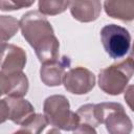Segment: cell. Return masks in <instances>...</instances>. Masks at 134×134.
<instances>
[{"mask_svg": "<svg viewBox=\"0 0 134 134\" xmlns=\"http://www.w3.org/2000/svg\"><path fill=\"white\" fill-rule=\"evenodd\" d=\"M71 0H39V12L45 16H55L64 13Z\"/></svg>", "mask_w": 134, "mask_h": 134, "instance_id": "obj_14", "label": "cell"}, {"mask_svg": "<svg viewBox=\"0 0 134 134\" xmlns=\"http://www.w3.org/2000/svg\"><path fill=\"white\" fill-rule=\"evenodd\" d=\"M65 89L76 95L90 92L95 85V75L85 67H75L69 69L63 79Z\"/></svg>", "mask_w": 134, "mask_h": 134, "instance_id": "obj_7", "label": "cell"}, {"mask_svg": "<svg viewBox=\"0 0 134 134\" xmlns=\"http://www.w3.org/2000/svg\"><path fill=\"white\" fill-rule=\"evenodd\" d=\"M26 53L23 48L14 44L2 43L0 72L9 73L15 71H22L26 65Z\"/></svg>", "mask_w": 134, "mask_h": 134, "instance_id": "obj_10", "label": "cell"}, {"mask_svg": "<svg viewBox=\"0 0 134 134\" xmlns=\"http://www.w3.org/2000/svg\"><path fill=\"white\" fill-rule=\"evenodd\" d=\"M124 98L128 107L134 112V85H130L124 91Z\"/></svg>", "mask_w": 134, "mask_h": 134, "instance_id": "obj_18", "label": "cell"}, {"mask_svg": "<svg viewBox=\"0 0 134 134\" xmlns=\"http://www.w3.org/2000/svg\"><path fill=\"white\" fill-rule=\"evenodd\" d=\"M47 125H48V120L46 119L45 115L36 113L25 124H23L19 130H17V133H34V134H38V133H41L45 129V127Z\"/></svg>", "mask_w": 134, "mask_h": 134, "instance_id": "obj_15", "label": "cell"}, {"mask_svg": "<svg viewBox=\"0 0 134 134\" xmlns=\"http://www.w3.org/2000/svg\"><path fill=\"white\" fill-rule=\"evenodd\" d=\"M100 40L106 52L112 59H120L130 50L131 35L122 26L108 24L100 30Z\"/></svg>", "mask_w": 134, "mask_h": 134, "instance_id": "obj_5", "label": "cell"}, {"mask_svg": "<svg viewBox=\"0 0 134 134\" xmlns=\"http://www.w3.org/2000/svg\"><path fill=\"white\" fill-rule=\"evenodd\" d=\"M94 112L99 124H105L110 134H129L133 125L118 103H99L94 106Z\"/></svg>", "mask_w": 134, "mask_h": 134, "instance_id": "obj_4", "label": "cell"}, {"mask_svg": "<svg viewBox=\"0 0 134 134\" xmlns=\"http://www.w3.org/2000/svg\"><path fill=\"white\" fill-rule=\"evenodd\" d=\"M34 114L35 108L27 100L18 96L4 97L0 102V122L3 124L6 120H12L16 125L22 126Z\"/></svg>", "mask_w": 134, "mask_h": 134, "instance_id": "obj_6", "label": "cell"}, {"mask_svg": "<svg viewBox=\"0 0 134 134\" xmlns=\"http://www.w3.org/2000/svg\"><path fill=\"white\" fill-rule=\"evenodd\" d=\"M128 59H129V60L134 64V43H133V46H132V49H131V52H130V54H129Z\"/></svg>", "mask_w": 134, "mask_h": 134, "instance_id": "obj_19", "label": "cell"}, {"mask_svg": "<svg viewBox=\"0 0 134 134\" xmlns=\"http://www.w3.org/2000/svg\"><path fill=\"white\" fill-rule=\"evenodd\" d=\"M43 112L48 124L64 131H74L79 125L76 112L70 110L66 96L54 94L48 96L43 104Z\"/></svg>", "mask_w": 134, "mask_h": 134, "instance_id": "obj_2", "label": "cell"}, {"mask_svg": "<svg viewBox=\"0 0 134 134\" xmlns=\"http://www.w3.org/2000/svg\"><path fill=\"white\" fill-rule=\"evenodd\" d=\"M104 9L113 19L125 22L134 20V0H105Z\"/></svg>", "mask_w": 134, "mask_h": 134, "instance_id": "obj_12", "label": "cell"}, {"mask_svg": "<svg viewBox=\"0 0 134 134\" xmlns=\"http://www.w3.org/2000/svg\"><path fill=\"white\" fill-rule=\"evenodd\" d=\"M94 106L93 104H86L81 106L77 111V117H79V125L76 129L73 131L75 133H96L95 128L100 125L97 120L94 112Z\"/></svg>", "mask_w": 134, "mask_h": 134, "instance_id": "obj_13", "label": "cell"}, {"mask_svg": "<svg viewBox=\"0 0 134 134\" xmlns=\"http://www.w3.org/2000/svg\"><path fill=\"white\" fill-rule=\"evenodd\" d=\"M36 0H1V10H17L30 7Z\"/></svg>", "mask_w": 134, "mask_h": 134, "instance_id": "obj_17", "label": "cell"}, {"mask_svg": "<svg viewBox=\"0 0 134 134\" xmlns=\"http://www.w3.org/2000/svg\"><path fill=\"white\" fill-rule=\"evenodd\" d=\"M0 86L2 95L23 97L28 91L29 83L23 71L9 73L0 72Z\"/></svg>", "mask_w": 134, "mask_h": 134, "instance_id": "obj_9", "label": "cell"}, {"mask_svg": "<svg viewBox=\"0 0 134 134\" xmlns=\"http://www.w3.org/2000/svg\"><path fill=\"white\" fill-rule=\"evenodd\" d=\"M0 27H1V41L5 43L20 28V21L12 16H1L0 17Z\"/></svg>", "mask_w": 134, "mask_h": 134, "instance_id": "obj_16", "label": "cell"}, {"mask_svg": "<svg viewBox=\"0 0 134 134\" xmlns=\"http://www.w3.org/2000/svg\"><path fill=\"white\" fill-rule=\"evenodd\" d=\"M134 74V64L129 60L115 63L102 69L98 73V87L109 95H118Z\"/></svg>", "mask_w": 134, "mask_h": 134, "instance_id": "obj_3", "label": "cell"}, {"mask_svg": "<svg viewBox=\"0 0 134 134\" xmlns=\"http://www.w3.org/2000/svg\"><path fill=\"white\" fill-rule=\"evenodd\" d=\"M102 12L100 0H72L70 13L72 17L83 23L95 21Z\"/></svg>", "mask_w": 134, "mask_h": 134, "instance_id": "obj_11", "label": "cell"}, {"mask_svg": "<svg viewBox=\"0 0 134 134\" xmlns=\"http://www.w3.org/2000/svg\"><path fill=\"white\" fill-rule=\"evenodd\" d=\"M40 12L30 10L20 19V29L24 39L35 49L43 64L59 58L60 43L49 21Z\"/></svg>", "mask_w": 134, "mask_h": 134, "instance_id": "obj_1", "label": "cell"}, {"mask_svg": "<svg viewBox=\"0 0 134 134\" xmlns=\"http://www.w3.org/2000/svg\"><path fill=\"white\" fill-rule=\"evenodd\" d=\"M70 59L66 55L43 63L40 68V79L48 87H57L63 83L66 69L70 67Z\"/></svg>", "mask_w": 134, "mask_h": 134, "instance_id": "obj_8", "label": "cell"}]
</instances>
